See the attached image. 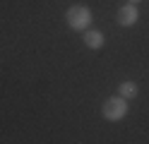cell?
Returning <instances> with one entry per match:
<instances>
[{"label":"cell","mask_w":149,"mask_h":144,"mask_svg":"<svg viewBox=\"0 0 149 144\" xmlns=\"http://www.w3.org/2000/svg\"><path fill=\"white\" fill-rule=\"evenodd\" d=\"M116 19H118V24H120V26H132V24L137 22V7H135V5H125V7H120V10H118V15H116Z\"/></svg>","instance_id":"3957f363"},{"label":"cell","mask_w":149,"mask_h":144,"mask_svg":"<svg viewBox=\"0 0 149 144\" xmlns=\"http://www.w3.org/2000/svg\"><path fill=\"white\" fill-rule=\"evenodd\" d=\"M120 96H123V99H132V96H137V84L123 82V84H120Z\"/></svg>","instance_id":"5b68a950"},{"label":"cell","mask_w":149,"mask_h":144,"mask_svg":"<svg viewBox=\"0 0 149 144\" xmlns=\"http://www.w3.org/2000/svg\"><path fill=\"white\" fill-rule=\"evenodd\" d=\"M137 3H139V0H130V5H137Z\"/></svg>","instance_id":"8992f818"},{"label":"cell","mask_w":149,"mask_h":144,"mask_svg":"<svg viewBox=\"0 0 149 144\" xmlns=\"http://www.w3.org/2000/svg\"><path fill=\"white\" fill-rule=\"evenodd\" d=\"M127 111V106L123 101V96H118V99H106L104 101V115H106V120H120L125 115Z\"/></svg>","instance_id":"7a4b0ae2"},{"label":"cell","mask_w":149,"mask_h":144,"mask_svg":"<svg viewBox=\"0 0 149 144\" xmlns=\"http://www.w3.org/2000/svg\"><path fill=\"white\" fill-rule=\"evenodd\" d=\"M91 22V12L82 5H74L68 10V24L72 29H87V24Z\"/></svg>","instance_id":"6da1fadb"},{"label":"cell","mask_w":149,"mask_h":144,"mask_svg":"<svg viewBox=\"0 0 149 144\" xmlns=\"http://www.w3.org/2000/svg\"><path fill=\"white\" fill-rule=\"evenodd\" d=\"M84 43H87V48H91V51H96V48H101L104 46V34L101 31H84Z\"/></svg>","instance_id":"277c9868"}]
</instances>
